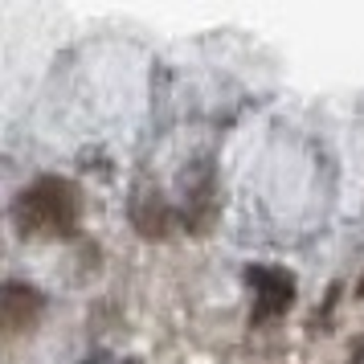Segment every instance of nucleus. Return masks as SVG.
<instances>
[{"label": "nucleus", "mask_w": 364, "mask_h": 364, "mask_svg": "<svg viewBox=\"0 0 364 364\" xmlns=\"http://www.w3.org/2000/svg\"><path fill=\"white\" fill-rule=\"evenodd\" d=\"M82 221V193L66 176H37L13 200V225L21 237H70Z\"/></svg>", "instance_id": "f257e3e1"}, {"label": "nucleus", "mask_w": 364, "mask_h": 364, "mask_svg": "<svg viewBox=\"0 0 364 364\" xmlns=\"http://www.w3.org/2000/svg\"><path fill=\"white\" fill-rule=\"evenodd\" d=\"M46 315V295L29 282H0V348L29 336Z\"/></svg>", "instance_id": "f03ea898"}, {"label": "nucleus", "mask_w": 364, "mask_h": 364, "mask_svg": "<svg viewBox=\"0 0 364 364\" xmlns=\"http://www.w3.org/2000/svg\"><path fill=\"white\" fill-rule=\"evenodd\" d=\"M246 282L258 295V315H282L295 303V279L279 266H250Z\"/></svg>", "instance_id": "7ed1b4c3"}, {"label": "nucleus", "mask_w": 364, "mask_h": 364, "mask_svg": "<svg viewBox=\"0 0 364 364\" xmlns=\"http://www.w3.org/2000/svg\"><path fill=\"white\" fill-rule=\"evenodd\" d=\"M132 221L135 230L144 233V237H164L168 225H172V213H168V205L160 193H151V188H139L132 197Z\"/></svg>", "instance_id": "20e7f679"}, {"label": "nucleus", "mask_w": 364, "mask_h": 364, "mask_svg": "<svg viewBox=\"0 0 364 364\" xmlns=\"http://www.w3.org/2000/svg\"><path fill=\"white\" fill-rule=\"evenodd\" d=\"M356 291H360V295H364V279H360V287H356Z\"/></svg>", "instance_id": "39448f33"}]
</instances>
